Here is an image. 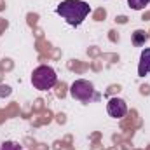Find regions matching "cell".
<instances>
[{"label":"cell","instance_id":"ba28073f","mask_svg":"<svg viewBox=\"0 0 150 150\" xmlns=\"http://www.w3.org/2000/svg\"><path fill=\"white\" fill-rule=\"evenodd\" d=\"M0 150H25V149L19 143H16V142H4Z\"/></svg>","mask_w":150,"mask_h":150},{"label":"cell","instance_id":"8992f818","mask_svg":"<svg viewBox=\"0 0 150 150\" xmlns=\"http://www.w3.org/2000/svg\"><path fill=\"white\" fill-rule=\"evenodd\" d=\"M150 4V0H127V5L133 9V11H142L145 9Z\"/></svg>","mask_w":150,"mask_h":150},{"label":"cell","instance_id":"7a4b0ae2","mask_svg":"<svg viewBox=\"0 0 150 150\" xmlns=\"http://www.w3.org/2000/svg\"><path fill=\"white\" fill-rule=\"evenodd\" d=\"M56 80H58V75L54 72V68H51L47 65L37 67L33 70V74H32V84L38 91H47V89L54 87Z\"/></svg>","mask_w":150,"mask_h":150},{"label":"cell","instance_id":"5b68a950","mask_svg":"<svg viewBox=\"0 0 150 150\" xmlns=\"http://www.w3.org/2000/svg\"><path fill=\"white\" fill-rule=\"evenodd\" d=\"M150 74V47H145L140 54V65H138V75L145 77Z\"/></svg>","mask_w":150,"mask_h":150},{"label":"cell","instance_id":"277c9868","mask_svg":"<svg viewBox=\"0 0 150 150\" xmlns=\"http://www.w3.org/2000/svg\"><path fill=\"white\" fill-rule=\"evenodd\" d=\"M107 112L113 119H122L127 112V105H126V101L122 98H112L107 103Z\"/></svg>","mask_w":150,"mask_h":150},{"label":"cell","instance_id":"6da1fadb","mask_svg":"<svg viewBox=\"0 0 150 150\" xmlns=\"http://www.w3.org/2000/svg\"><path fill=\"white\" fill-rule=\"evenodd\" d=\"M56 12L70 26H79L91 12V5L84 0H63L61 4H58Z\"/></svg>","mask_w":150,"mask_h":150},{"label":"cell","instance_id":"52a82bcc","mask_svg":"<svg viewBox=\"0 0 150 150\" xmlns=\"http://www.w3.org/2000/svg\"><path fill=\"white\" fill-rule=\"evenodd\" d=\"M147 38H149V35H147L145 32L138 30V32H134V35H133V44H134V45H143V44L147 42Z\"/></svg>","mask_w":150,"mask_h":150},{"label":"cell","instance_id":"3957f363","mask_svg":"<svg viewBox=\"0 0 150 150\" xmlns=\"http://www.w3.org/2000/svg\"><path fill=\"white\" fill-rule=\"evenodd\" d=\"M70 96L74 100L84 101V103H89V101H93V100L98 98V94L94 91V86L89 80H84V79L75 80L74 84L70 86Z\"/></svg>","mask_w":150,"mask_h":150}]
</instances>
